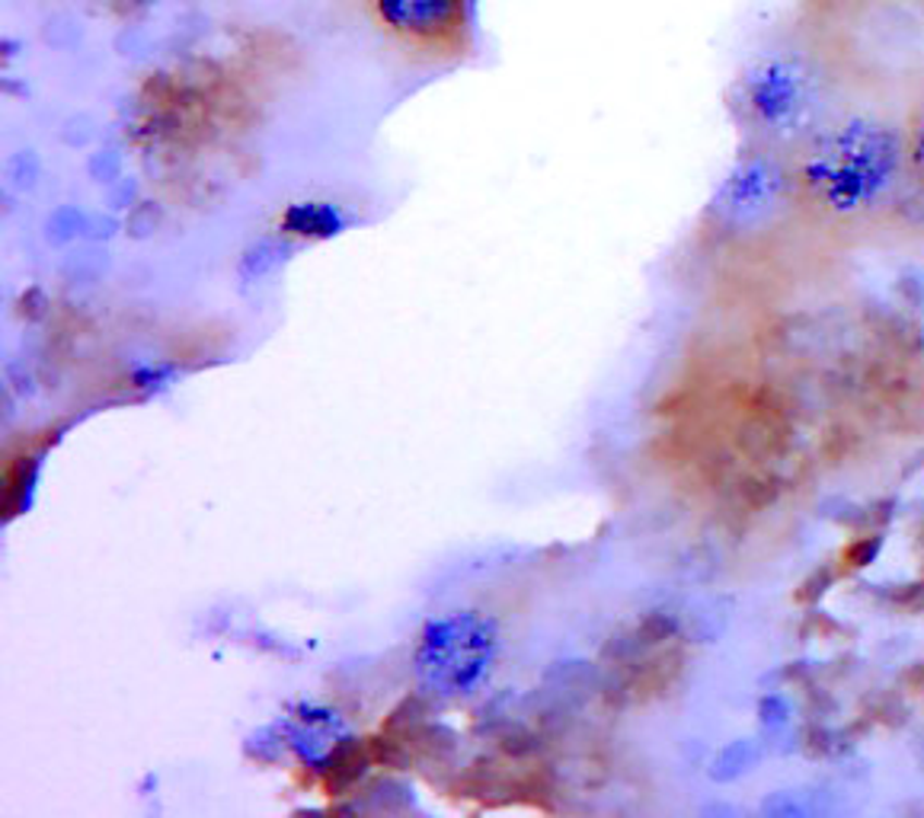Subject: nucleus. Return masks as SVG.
<instances>
[{"label": "nucleus", "mask_w": 924, "mask_h": 818, "mask_svg": "<svg viewBox=\"0 0 924 818\" xmlns=\"http://www.w3.org/2000/svg\"><path fill=\"white\" fill-rule=\"evenodd\" d=\"M784 23L841 84L924 71V0H790Z\"/></svg>", "instance_id": "f257e3e1"}, {"label": "nucleus", "mask_w": 924, "mask_h": 818, "mask_svg": "<svg viewBox=\"0 0 924 818\" xmlns=\"http://www.w3.org/2000/svg\"><path fill=\"white\" fill-rule=\"evenodd\" d=\"M493 646V627L483 617L455 614L429 627L419 643L416 665L429 687L442 694H467L490 671Z\"/></svg>", "instance_id": "f03ea898"}, {"label": "nucleus", "mask_w": 924, "mask_h": 818, "mask_svg": "<svg viewBox=\"0 0 924 818\" xmlns=\"http://www.w3.org/2000/svg\"><path fill=\"white\" fill-rule=\"evenodd\" d=\"M381 23L412 42H439L464 20V0H374Z\"/></svg>", "instance_id": "7ed1b4c3"}, {"label": "nucleus", "mask_w": 924, "mask_h": 818, "mask_svg": "<svg viewBox=\"0 0 924 818\" xmlns=\"http://www.w3.org/2000/svg\"><path fill=\"white\" fill-rule=\"evenodd\" d=\"M905 132V166H909V179L924 193V90L919 102L912 106L909 125Z\"/></svg>", "instance_id": "20e7f679"}]
</instances>
